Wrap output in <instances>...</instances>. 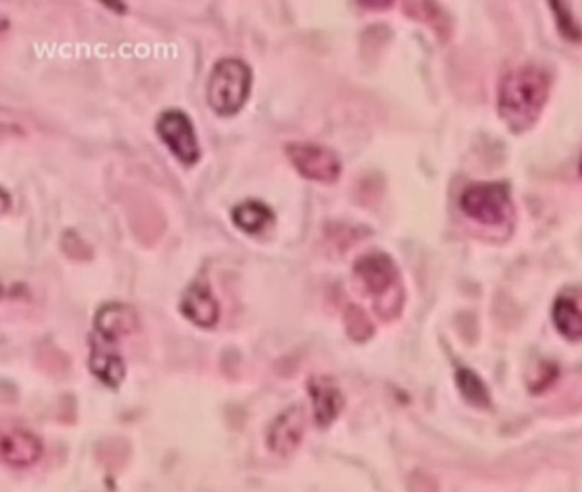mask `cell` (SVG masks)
I'll return each mask as SVG.
<instances>
[{
  "label": "cell",
  "mask_w": 582,
  "mask_h": 492,
  "mask_svg": "<svg viewBox=\"0 0 582 492\" xmlns=\"http://www.w3.org/2000/svg\"><path fill=\"white\" fill-rule=\"evenodd\" d=\"M460 207L466 216L485 226L506 223L513 212L511 194L504 183H475L465 188Z\"/></svg>",
  "instance_id": "4"
},
{
  "label": "cell",
  "mask_w": 582,
  "mask_h": 492,
  "mask_svg": "<svg viewBox=\"0 0 582 492\" xmlns=\"http://www.w3.org/2000/svg\"><path fill=\"white\" fill-rule=\"evenodd\" d=\"M550 88V76L536 65L507 72L497 96L499 115L516 132L530 129L547 105Z\"/></svg>",
  "instance_id": "1"
},
{
  "label": "cell",
  "mask_w": 582,
  "mask_h": 492,
  "mask_svg": "<svg viewBox=\"0 0 582 492\" xmlns=\"http://www.w3.org/2000/svg\"><path fill=\"white\" fill-rule=\"evenodd\" d=\"M309 393L315 405L316 422L321 428L332 424L344 407V397L330 378L318 376L309 381Z\"/></svg>",
  "instance_id": "10"
},
{
  "label": "cell",
  "mask_w": 582,
  "mask_h": 492,
  "mask_svg": "<svg viewBox=\"0 0 582 492\" xmlns=\"http://www.w3.org/2000/svg\"><path fill=\"white\" fill-rule=\"evenodd\" d=\"M250 88L248 64L239 59H222L210 74L207 100L219 115H233L245 105Z\"/></svg>",
  "instance_id": "3"
},
{
  "label": "cell",
  "mask_w": 582,
  "mask_h": 492,
  "mask_svg": "<svg viewBox=\"0 0 582 492\" xmlns=\"http://www.w3.org/2000/svg\"><path fill=\"white\" fill-rule=\"evenodd\" d=\"M156 129L164 144L169 147V151L175 154L181 163L188 166L197 163L200 158V147L192 120L188 118L187 113L181 110H166L161 113Z\"/></svg>",
  "instance_id": "6"
},
{
  "label": "cell",
  "mask_w": 582,
  "mask_h": 492,
  "mask_svg": "<svg viewBox=\"0 0 582 492\" xmlns=\"http://www.w3.org/2000/svg\"><path fill=\"white\" fill-rule=\"evenodd\" d=\"M345 322L352 339L364 340L371 335V323L367 322L366 315L359 308H350Z\"/></svg>",
  "instance_id": "16"
},
{
  "label": "cell",
  "mask_w": 582,
  "mask_h": 492,
  "mask_svg": "<svg viewBox=\"0 0 582 492\" xmlns=\"http://www.w3.org/2000/svg\"><path fill=\"white\" fill-rule=\"evenodd\" d=\"M287 156L291 159L301 175L316 182L332 183L337 180L342 171V164L337 154L311 142H291L286 147Z\"/></svg>",
  "instance_id": "5"
},
{
  "label": "cell",
  "mask_w": 582,
  "mask_h": 492,
  "mask_svg": "<svg viewBox=\"0 0 582 492\" xmlns=\"http://www.w3.org/2000/svg\"><path fill=\"white\" fill-rule=\"evenodd\" d=\"M456 381H458V388H460L461 395H463L470 404L477 405V407H485V405H489V390L485 387L484 381L480 380L473 371L461 368L460 371L456 373Z\"/></svg>",
  "instance_id": "14"
},
{
  "label": "cell",
  "mask_w": 582,
  "mask_h": 492,
  "mask_svg": "<svg viewBox=\"0 0 582 492\" xmlns=\"http://www.w3.org/2000/svg\"><path fill=\"white\" fill-rule=\"evenodd\" d=\"M233 221L239 229H243L250 235H257L268 223L274 221V212L263 202L248 200L234 207Z\"/></svg>",
  "instance_id": "13"
},
{
  "label": "cell",
  "mask_w": 582,
  "mask_h": 492,
  "mask_svg": "<svg viewBox=\"0 0 582 492\" xmlns=\"http://www.w3.org/2000/svg\"><path fill=\"white\" fill-rule=\"evenodd\" d=\"M354 274L362 286L366 287L367 293L381 296L395 286L398 270L385 253H369L357 260Z\"/></svg>",
  "instance_id": "7"
},
{
  "label": "cell",
  "mask_w": 582,
  "mask_h": 492,
  "mask_svg": "<svg viewBox=\"0 0 582 492\" xmlns=\"http://www.w3.org/2000/svg\"><path fill=\"white\" fill-rule=\"evenodd\" d=\"M552 320L562 337L572 342L582 340V310L574 299H557L553 305Z\"/></svg>",
  "instance_id": "12"
},
{
  "label": "cell",
  "mask_w": 582,
  "mask_h": 492,
  "mask_svg": "<svg viewBox=\"0 0 582 492\" xmlns=\"http://www.w3.org/2000/svg\"><path fill=\"white\" fill-rule=\"evenodd\" d=\"M181 313L198 327L210 328L219 320V303L210 291L209 282L198 279L188 287L181 299Z\"/></svg>",
  "instance_id": "8"
},
{
  "label": "cell",
  "mask_w": 582,
  "mask_h": 492,
  "mask_svg": "<svg viewBox=\"0 0 582 492\" xmlns=\"http://www.w3.org/2000/svg\"><path fill=\"white\" fill-rule=\"evenodd\" d=\"M306 428L303 409L292 407L280 414L268 429V446L280 455H287L301 445Z\"/></svg>",
  "instance_id": "9"
},
{
  "label": "cell",
  "mask_w": 582,
  "mask_h": 492,
  "mask_svg": "<svg viewBox=\"0 0 582 492\" xmlns=\"http://www.w3.org/2000/svg\"><path fill=\"white\" fill-rule=\"evenodd\" d=\"M135 328V311L122 303L103 306L94 318L89 366L93 375L98 376L108 387H118L125 378V363L118 349V339L134 332Z\"/></svg>",
  "instance_id": "2"
},
{
  "label": "cell",
  "mask_w": 582,
  "mask_h": 492,
  "mask_svg": "<svg viewBox=\"0 0 582 492\" xmlns=\"http://www.w3.org/2000/svg\"><path fill=\"white\" fill-rule=\"evenodd\" d=\"M98 457L106 467L118 469L129 457V448L120 440H110L101 443L98 448Z\"/></svg>",
  "instance_id": "15"
},
{
  "label": "cell",
  "mask_w": 582,
  "mask_h": 492,
  "mask_svg": "<svg viewBox=\"0 0 582 492\" xmlns=\"http://www.w3.org/2000/svg\"><path fill=\"white\" fill-rule=\"evenodd\" d=\"M43 453L41 441L26 431H11L2 436V458L14 467H28L38 462Z\"/></svg>",
  "instance_id": "11"
}]
</instances>
